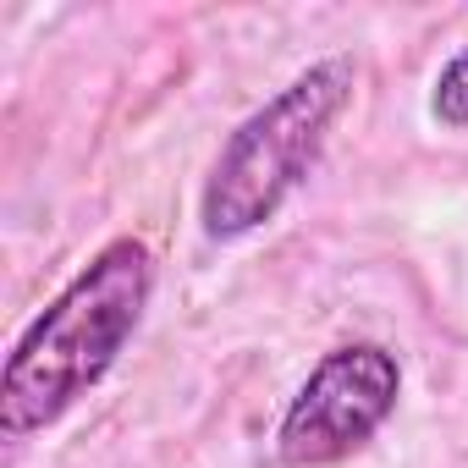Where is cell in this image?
<instances>
[{
    "label": "cell",
    "instance_id": "cell-2",
    "mask_svg": "<svg viewBox=\"0 0 468 468\" xmlns=\"http://www.w3.org/2000/svg\"><path fill=\"white\" fill-rule=\"evenodd\" d=\"M353 83H358V67L347 56H325L309 72H298L282 94H271L220 144L198 193V226L209 243L249 238V231L282 215V204L314 171L336 116L347 111Z\"/></svg>",
    "mask_w": 468,
    "mask_h": 468
},
{
    "label": "cell",
    "instance_id": "cell-3",
    "mask_svg": "<svg viewBox=\"0 0 468 468\" xmlns=\"http://www.w3.org/2000/svg\"><path fill=\"white\" fill-rule=\"evenodd\" d=\"M397 397H402V364L391 347L347 342L325 353L282 413V430H276L282 463L325 468L353 457L397 413Z\"/></svg>",
    "mask_w": 468,
    "mask_h": 468
},
{
    "label": "cell",
    "instance_id": "cell-4",
    "mask_svg": "<svg viewBox=\"0 0 468 468\" xmlns=\"http://www.w3.org/2000/svg\"><path fill=\"white\" fill-rule=\"evenodd\" d=\"M430 116L446 133H468V45L441 67V78L430 89Z\"/></svg>",
    "mask_w": 468,
    "mask_h": 468
},
{
    "label": "cell",
    "instance_id": "cell-1",
    "mask_svg": "<svg viewBox=\"0 0 468 468\" xmlns=\"http://www.w3.org/2000/svg\"><path fill=\"white\" fill-rule=\"evenodd\" d=\"M149 287V249L138 238L105 243L12 347L6 369H0V435L28 441L50 430L67 408H78L133 342Z\"/></svg>",
    "mask_w": 468,
    "mask_h": 468
}]
</instances>
